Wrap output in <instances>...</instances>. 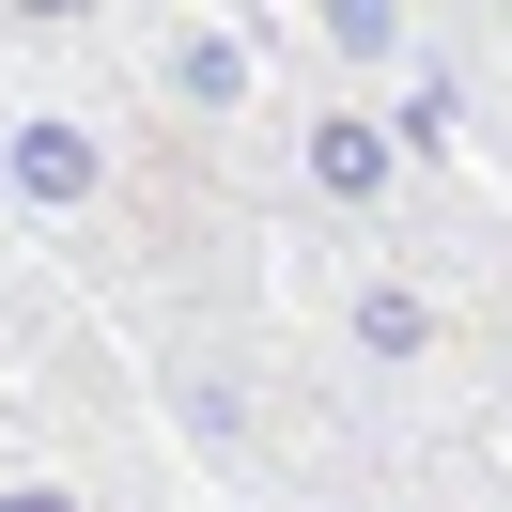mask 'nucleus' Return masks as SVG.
I'll return each mask as SVG.
<instances>
[{
    "mask_svg": "<svg viewBox=\"0 0 512 512\" xmlns=\"http://www.w3.org/2000/svg\"><path fill=\"white\" fill-rule=\"evenodd\" d=\"M0 512H94V497H63V481H0Z\"/></svg>",
    "mask_w": 512,
    "mask_h": 512,
    "instance_id": "1",
    "label": "nucleus"
}]
</instances>
